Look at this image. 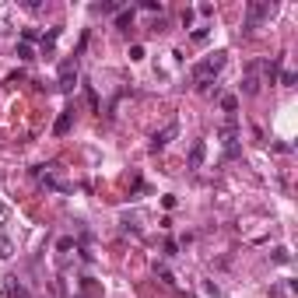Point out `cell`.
<instances>
[{
	"label": "cell",
	"mask_w": 298,
	"mask_h": 298,
	"mask_svg": "<svg viewBox=\"0 0 298 298\" xmlns=\"http://www.w3.org/2000/svg\"><path fill=\"white\" fill-rule=\"evenodd\" d=\"M274 11H277V4H274V0H253V4L246 7V28H249V32L259 28V25L270 18Z\"/></svg>",
	"instance_id": "cell-2"
},
{
	"label": "cell",
	"mask_w": 298,
	"mask_h": 298,
	"mask_svg": "<svg viewBox=\"0 0 298 298\" xmlns=\"http://www.w3.org/2000/svg\"><path fill=\"white\" fill-rule=\"evenodd\" d=\"M274 259H277V263H288L291 256H288V249H274Z\"/></svg>",
	"instance_id": "cell-16"
},
{
	"label": "cell",
	"mask_w": 298,
	"mask_h": 298,
	"mask_svg": "<svg viewBox=\"0 0 298 298\" xmlns=\"http://www.w3.org/2000/svg\"><path fill=\"white\" fill-rule=\"evenodd\" d=\"M14 53H18V60H32V57H35L28 42H18V49H14Z\"/></svg>",
	"instance_id": "cell-11"
},
{
	"label": "cell",
	"mask_w": 298,
	"mask_h": 298,
	"mask_svg": "<svg viewBox=\"0 0 298 298\" xmlns=\"http://www.w3.org/2000/svg\"><path fill=\"white\" fill-rule=\"evenodd\" d=\"M130 60H144V46H130Z\"/></svg>",
	"instance_id": "cell-15"
},
{
	"label": "cell",
	"mask_w": 298,
	"mask_h": 298,
	"mask_svg": "<svg viewBox=\"0 0 298 298\" xmlns=\"http://www.w3.org/2000/svg\"><path fill=\"white\" fill-rule=\"evenodd\" d=\"M295 81H298V74H295V70H284V74H281V84H288V88H291Z\"/></svg>",
	"instance_id": "cell-13"
},
{
	"label": "cell",
	"mask_w": 298,
	"mask_h": 298,
	"mask_svg": "<svg viewBox=\"0 0 298 298\" xmlns=\"http://www.w3.org/2000/svg\"><path fill=\"white\" fill-rule=\"evenodd\" d=\"M70 123H74V105H67V109L57 116V123H53V134H57V137H63V134L70 130Z\"/></svg>",
	"instance_id": "cell-5"
},
{
	"label": "cell",
	"mask_w": 298,
	"mask_h": 298,
	"mask_svg": "<svg viewBox=\"0 0 298 298\" xmlns=\"http://www.w3.org/2000/svg\"><path fill=\"white\" fill-rule=\"evenodd\" d=\"M176 134H179V126H176V123H169V126H165L161 134H155V140H151V151H161V147H165L169 140L176 137Z\"/></svg>",
	"instance_id": "cell-6"
},
{
	"label": "cell",
	"mask_w": 298,
	"mask_h": 298,
	"mask_svg": "<svg viewBox=\"0 0 298 298\" xmlns=\"http://www.w3.org/2000/svg\"><path fill=\"white\" fill-rule=\"evenodd\" d=\"M221 109H225V113H235L238 99H235V95H221Z\"/></svg>",
	"instance_id": "cell-9"
},
{
	"label": "cell",
	"mask_w": 298,
	"mask_h": 298,
	"mask_svg": "<svg viewBox=\"0 0 298 298\" xmlns=\"http://www.w3.org/2000/svg\"><path fill=\"white\" fill-rule=\"evenodd\" d=\"M57 88L60 91H74V88H78V63H74V60H63V63H60Z\"/></svg>",
	"instance_id": "cell-3"
},
{
	"label": "cell",
	"mask_w": 298,
	"mask_h": 298,
	"mask_svg": "<svg viewBox=\"0 0 298 298\" xmlns=\"http://www.w3.org/2000/svg\"><path fill=\"white\" fill-rule=\"evenodd\" d=\"M4 295H7V298H32V291H28L18 277H7V281H4Z\"/></svg>",
	"instance_id": "cell-4"
},
{
	"label": "cell",
	"mask_w": 298,
	"mask_h": 298,
	"mask_svg": "<svg viewBox=\"0 0 298 298\" xmlns=\"http://www.w3.org/2000/svg\"><path fill=\"white\" fill-rule=\"evenodd\" d=\"M203 155H207V144L203 140H193V147H190V169H200L203 165Z\"/></svg>",
	"instance_id": "cell-7"
},
{
	"label": "cell",
	"mask_w": 298,
	"mask_h": 298,
	"mask_svg": "<svg viewBox=\"0 0 298 298\" xmlns=\"http://www.w3.org/2000/svg\"><path fill=\"white\" fill-rule=\"evenodd\" d=\"M259 91V81H256V74H249L246 78V95H256Z\"/></svg>",
	"instance_id": "cell-12"
},
{
	"label": "cell",
	"mask_w": 298,
	"mask_h": 298,
	"mask_svg": "<svg viewBox=\"0 0 298 298\" xmlns=\"http://www.w3.org/2000/svg\"><path fill=\"white\" fill-rule=\"evenodd\" d=\"M116 25H119V28H130V25H134V11H119Z\"/></svg>",
	"instance_id": "cell-8"
},
{
	"label": "cell",
	"mask_w": 298,
	"mask_h": 298,
	"mask_svg": "<svg viewBox=\"0 0 298 298\" xmlns=\"http://www.w3.org/2000/svg\"><path fill=\"white\" fill-rule=\"evenodd\" d=\"M11 253H14V246H11V238H7V235H0V259H7V256H11Z\"/></svg>",
	"instance_id": "cell-10"
},
{
	"label": "cell",
	"mask_w": 298,
	"mask_h": 298,
	"mask_svg": "<svg viewBox=\"0 0 298 298\" xmlns=\"http://www.w3.org/2000/svg\"><path fill=\"white\" fill-rule=\"evenodd\" d=\"M35 39H39V32H35V28H25V35H21V42H28V46H32Z\"/></svg>",
	"instance_id": "cell-14"
},
{
	"label": "cell",
	"mask_w": 298,
	"mask_h": 298,
	"mask_svg": "<svg viewBox=\"0 0 298 298\" xmlns=\"http://www.w3.org/2000/svg\"><path fill=\"white\" fill-rule=\"evenodd\" d=\"M225 63H228V53H211V57H203L197 67H193V81H197L200 88H207V84L221 74Z\"/></svg>",
	"instance_id": "cell-1"
},
{
	"label": "cell",
	"mask_w": 298,
	"mask_h": 298,
	"mask_svg": "<svg viewBox=\"0 0 298 298\" xmlns=\"http://www.w3.org/2000/svg\"><path fill=\"white\" fill-rule=\"evenodd\" d=\"M70 246H74V238H60V242H57V249H60V253H67Z\"/></svg>",
	"instance_id": "cell-17"
}]
</instances>
